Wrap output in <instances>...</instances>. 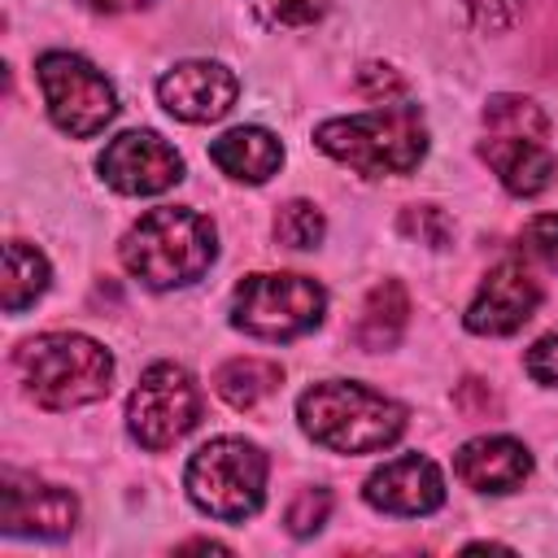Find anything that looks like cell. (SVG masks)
<instances>
[{
  "mask_svg": "<svg viewBox=\"0 0 558 558\" xmlns=\"http://www.w3.org/2000/svg\"><path fill=\"white\" fill-rule=\"evenodd\" d=\"M362 497H366V506H375L384 514L418 519V514H432L445 506V475L432 458L401 453V458H392L366 475Z\"/></svg>",
  "mask_w": 558,
  "mask_h": 558,
  "instance_id": "13",
  "label": "cell"
},
{
  "mask_svg": "<svg viewBox=\"0 0 558 558\" xmlns=\"http://www.w3.org/2000/svg\"><path fill=\"white\" fill-rule=\"evenodd\" d=\"M523 248L541 257L549 270H558V214H541L523 227Z\"/></svg>",
  "mask_w": 558,
  "mask_h": 558,
  "instance_id": "26",
  "label": "cell"
},
{
  "mask_svg": "<svg viewBox=\"0 0 558 558\" xmlns=\"http://www.w3.org/2000/svg\"><path fill=\"white\" fill-rule=\"evenodd\" d=\"M266 475H270V462H266V453L253 440L218 436V440L201 445L187 458L183 488H187L192 506L205 510L209 519L240 523V519H248V514L262 510V501H266Z\"/></svg>",
  "mask_w": 558,
  "mask_h": 558,
  "instance_id": "5",
  "label": "cell"
},
{
  "mask_svg": "<svg viewBox=\"0 0 558 558\" xmlns=\"http://www.w3.org/2000/svg\"><path fill=\"white\" fill-rule=\"evenodd\" d=\"M401 231L414 235V240H423V244H432V248H445L449 235H453L449 218H445L436 205H410V209L401 214Z\"/></svg>",
  "mask_w": 558,
  "mask_h": 558,
  "instance_id": "24",
  "label": "cell"
},
{
  "mask_svg": "<svg viewBox=\"0 0 558 558\" xmlns=\"http://www.w3.org/2000/svg\"><path fill=\"white\" fill-rule=\"evenodd\" d=\"M327 314V292L310 275L262 270L235 283L231 292V327L253 340H296L314 331Z\"/></svg>",
  "mask_w": 558,
  "mask_h": 558,
  "instance_id": "6",
  "label": "cell"
},
{
  "mask_svg": "<svg viewBox=\"0 0 558 558\" xmlns=\"http://www.w3.org/2000/svg\"><path fill=\"white\" fill-rule=\"evenodd\" d=\"M462 9L480 31H510L523 17L527 0H462Z\"/></svg>",
  "mask_w": 558,
  "mask_h": 558,
  "instance_id": "25",
  "label": "cell"
},
{
  "mask_svg": "<svg viewBox=\"0 0 558 558\" xmlns=\"http://www.w3.org/2000/svg\"><path fill=\"white\" fill-rule=\"evenodd\" d=\"M331 9V0H253V13L262 17V26L270 31H301L323 22Z\"/></svg>",
  "mask_w": 558,
  "mask_h": 558,
  "instance_id": "22",
  "label": "cell"
},
{
  "mask_svg": "<svg viewBox=\"0 0 558 558\" xmlns=\"http://www.w3.org/2000/svg\"><path fill=\"white\" fill-rule=\"evenodd\" d=\"M209 161L235 183H266L283 166V144L266 126H231L209 144Z\"/></svg>",
  "mask_w": 558,
  "mask_h": 558,
  "instance_id": "16",
  "label": "cell"
},
{
  "mask_svg": "<svg viewBox=\"0 0 558 558\" xmlns=\"http://www.w3.org/2000/svg\"><path fill=\"white\" fill-rule=\"evenodd\" d=\"M279 384H283V366L270 357H231L214 371V392L235 410H253Z\"/></svg>",
  "mask_w": 558,
  "mask_h": 558,
  "instance_id": "19",
  "label": "cell"
},
{
  "mask_svg": "<svg viewBox=\"0 0 558 558\" xmlns=\"http://www.w3.org/2000/svg\"><path fill=\"white\" fill-rule=\"evenodd\" d=\"M523 366H527V375H532L541 388H558V331L541 336V340L527 349Z\"/></svg>",
  "mask_w": 558,
  "mask_h": 558,
  "instance_id": "27",
  "label": "cell"
},
{
  "mask_svg": "<svg viewBox=\"0 0 558 558\" xmlns=\"http://www.w3.org/2000/svg\"><path fill=\"white\" fill-rule=\"evenodd\" d=\"M327 514H331V493L314 484V488H301V493L288 501L283 523H288L292 536H314V532L327 523Z\"/></svg>",
  "mask_w": 558,
  "mask_h": 558,
  "instance_id": "23",
  "label": "cell"
},
{
  "mask_svg": "<svg viewBox=\"0 0 558 558\" xmlns=\"http://www.w3.org/2000/svg\"><path fill=\"white\" fill-rule=\"evenodd\" d=\"M484 131H501V135H549V118L536 100L514 96V92H497L484 105Z\"/></svg>",
  "mask_w": 558,
  "mask_h": 558,
  "instance_id": "20",
  "label": "cell"
},
{
  "mask_svg": "<svg viewBox=\"0 0 558 558\" xmlns=\"http://www.w3.org/2000/svg\"><path fill=\"white\" fill-rule=\"evenodd\" d=\"M96 170L122 196H157L183 179V157L157 131H122L105 144Z\"/></svg>",
  "mask_w": 558,
  "mask_h": 558,
  "instance_id": "9",
  "label": "cell"
},
{
  "mask_svg": "<svg viewBox=\"0 0 558 558\" xmlns=\"http://www.w3.org/2000/svg\"><path fill=\"white\" fill-rule=\"evenodd\" d=\"M78 523V497L61 484H44L22 471H4L0 480V532L61 541Z\"/></svg>",
  "mask_w": 558,
  "mask_h": 558,
  "instance_id": "10",
  "label": "cell"
},
{
  "mask_svg": "<svg viewBox=\"0 0 558 558\" xmlns=\"http://www.w3.org/2000/svg\"><path fill=\"white\" fill-rule=\"evenodd\" d=\"M453 475L475 493H514L532 475V453L514 436H475L453 453Z\"/></svg>",
  "mask_w": 558,
  "mask_h": 558,
  "instance_id": "15",
  "label": "cell"
},
{
  "mask_svg": "<svg viewBox=\"0 0 558 558\" xmlns=\"http://www.w3.org/2000/svg\"><path fill=\"white\" fill-rule=\"evenodd\" d=\"M83 4L96 9V13H131V9H144L153 0H83Z\"/></svg>",
  "mask_w": 558,
  "mask_h": 558,
  "instance_id": "29",
  "label": "cell"
},
{
  "mask_svg": "<svg viewBox=\"0 0 558 558\" xmlns=\"http://www.w3.org/2000/svg\"><path fill=\"white\" fill-rule=\"evenodd\" d=\"M296 423L331 453H379L401 440L410 414L357 379H323L296 397Z\"/></svg>",
  "mask_w": 558,
  "mask_h": 558,
  "instance_id": "1",
  "label": "cell"
},
{
  "mask_svg": "<svg viewBox=\"0 0 558 558\" xmlns=\"http://www.w3.org/2000/svg\"><path fill=\"white\" fill-rule=\"evenodd\" d=\"M35 78L48 105V118L57 122V131H65L70 140H87L100 135L113 113H118V92L113 83L78 52H44L35 61Z\"/></svg>",
  "mask_w": 558,
  "mask_h": 558,
  "instance_id": "7",
  "label": "cell"
},
{
  "mask_svg": "<svg viewBox=\"0 0 558 558\" xmlns=\"http://www.w3.org/2000/svg\"><path fill=\"white\" fill-rule=\"evenodd\" d=\"M26 397L44 410H78L109 392L113 357L100 340L83 331H44L17 344L13 353Z\"/></svg>",
  "mask_w": 558,
  "mask_h": 558,
  "instance_id": "4",
  "label": "cell"
},
{
  "mask_svg": "<svg viewBox=\"0 0 558 558\" xmlns=\"http://www.w3.org/2000/svg\"><path fill=\"white\" fill-rule=\"evenodd\" d=\"M196 423H201V388L192 371L174 362L148 366L126 397V432L135 445L153 453L179 445Z\"/></svg>",
  "mask_w": 558,
  "mask_h": 558,
  "instance_id": "8",
  "label": "cell"
},
{
  "mask_svg": "<svg viewBox=\"0 0 558 558\" xmlns=\"http://www.w3.org/2000/svg\"><path fill=\"white\" fill-rule=\"evenodd\" d=\"M405 323H410V296H405V288L397 279H384V283H375L366 292L362 314L353 323V340L366 353H384V349H392L401 340Z\"/></svg>",
  "mask_w": 558,
  "mask_h": 558,
  "instance_id": "17",
  "label": "cell"
},
{
  "mask_svg": "<svg viewBox=\"0 0 558 558\" xmlns=\"http://www.w3.org/2000/svg\"><path fill=\"white\" fill-rule=\"evenodd\" d=\"M323 235H327V218H323L318 205H310V201L279 205V214H275V240L283 248H318Z\"/></svg>",
  "mask_w": 558,
  "mask_h": 558,
  "instance_id": "21",
  "label": "cell"
},
{
  "mask_svg": "<svg viewBox=\"0 0 558 558\" xmlns=\"http://www.w3.org/2000/svg\"><path fill=\"white\" fill-rule=\"evenodd\" d=\"M48 279H52V266L35 244H26V240L4 244V279H0L4 314H22L26 305H35L48 292Z\"/></svg>",
  "mask_w": 558,
  "mask_h": 558,
  "instance_id": "18",
  "label": "cell"
},
{
  "mask_svg": "<svg viewBox=\"0 0 558 558\" xmlns=\"http://www.w3.org/2000/svg\"><path fill=\"white\" fill-rule=\"evenodd\" d=\"M118 253H122V266L144 288L170 292V288L196 283L214 266L218 235L205 214L183 209V205H157L122 235Z\"/></svg>",
  "mask_w": 558,
  "mask_h": 558,
  "instance_id": "2",
  "label": "cell"
},
{
  "mask_svg": "<svg viewBox=\"0 0 558 558\" xmlns=\"http://www.w3.org/2000/svg\"><path fill=\"white\" fill-rule=\"evenodd\" d=\"M362 92H366V96H379V92L401 96L405 87H401V78L392 74V65H362Z\"/></svg>",
  "mask_w": 558,
  "mask_h": 558,
  "instance_id": "28",
  "label": "cell"
},
{
  "mask_svg": "<svg viewBox=\"0 0 558 558\" xmlns=\"http://www.w3.org/2000/svg\"><path fill=\"white\" fill-rule=\"evenodd\" d=\"M536 305H541V283H536V275H532L523 262L510 257V262H497V266L484 275V283L475 288V296H471L462 323H466V331H475V336H510V331H519V327L536 314Z\"/></svg>",
  "mask_w": 558,
  "mask_h": 558,
  "instance_id": "12",
  "label": "cell"
},
{
  "mask_svg": "<svg viewBox=\"0 0 558 558\" xmlns=\"http://www.w3.org/2000/svg\"><path fill=\"white\" fill-rule=\"evenodd\" d=\"M314 144L331 161H340V166H349L366 179L410 174L427 157V122L414 105L388 100L384 109H371V113H349V118L318 122Z\"/></svg>",
  "mask_w": 558,
  "mask_h": 558,
  "instance_id": "3",
  "label": "cell"
},
{
  "mask_svg": "<svg viewBox=\"0 0 558 558\" xmlns=\"http://www.w3.org/2000/svg\"><path fill=\"white\" fill-rule=\"evenodd\" d=\"M179 549H183V554H187V549H209V554H231V549H227L222 541H205V536H201V541H187V545H179Z\"/></svg>",
  "mask_w": 558,
  "mask_h": 558,
  "instance_id": "30",
  "label": "cell"
},
{
  "mask_svg": "<svg viewBox=\"0 0 558 558\" xmlns=\"http://www.w3.org/2000/svg\"><path fill=\"white\" fill-rule=\"evenodd\" d=\"M480 157L493 166V174L501 179V187L510 196H541L554 183V174H558V157L549 153V144L541 135L484 131Z\"/></svg>",
  "mask_w": 558,
  "mask_h": 558,
  "instance_id": "14",
  "label": "cell"
},
{
  "mask_svg": "<svg viewBox=\"0 0 558 558\" xmlns=\"http://www.w3.org/2000/svg\"><path fill=\"white\" fill-rule=\"evenodd\" d=\"M240 96V78L222 61H179L157 78V100L179 122H218L231 113Z\"/></svg>",
  "mask_w": 558,
  "mask_h": 558,
  "instance_id": "11",
  "label": "cell"
}]
</instances>
